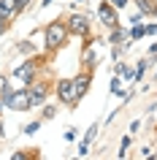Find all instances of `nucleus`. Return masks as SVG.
Listing matches in <instances>:
<instances>
[{
    "instance_id": "1",
    "label": "nucleus",
    "mask_w": 157,
    "mask_h": 160,
    "mask_svg": "<svg viewBox=\"0 0 157 160\" xmlns=\"http://www.w3.org/2000/svg\"><path fill=\"white\" fill-rule=\"evenodd\" d=\"M68 25L65 22H60V19H54V22H49L46 25V30H43V46H46V52H57L65 46L68 41Z\"/></svg>"
},
{
    "instance_id": "2",
    "label": "nucleus",
    "mask_w": 157,
    "mask_h": 160,
    "mask_svg": "<svg viewBox=\"0 0 157 160\" xmlns=\"http://www.w3.org/2000/svg\"><path fill=\"white\" fill-rule=\"evenodd\" d=\"M65 25H68V33L71 35H79V38L90 35V17L87 14H71L65 19Z\"/></svg>"
},
{
    "instance_id": "3",
    "label": "nucleus",
    "mask_w": 157,
    "mask_h": 160,
    "mask_svg": "<svg viewBox=\"0 0 157 160\" xmlns=\"http://www.w3.org/2000/svg\"><path fill=\"white\" fill-rule=\"evenodd\" d=\"M35 76H38V60H25L22 65L14 68V79L22 82V87H27L30 82H35Z\"/></svg>"
},
{
    "instance_id": "4",
    "label": "nucleus",
    "mask_w": 157,
    "mask_h": 160,
    "mask_svg": "<svg viewBox=\"0 0 157 160\" xmlns=\"http://www.w3.org/2000/svg\"><path fill=\"white\" fill-rule=\"evenodd\" d=\"M27 95H30V106H43L46 98H49V84L35 79V82L27 84Z\"/></svg>"
},
{
    "instance_id": "5",
    "label": "nucleus",
    "mask_w": 157,
    "mask_h": 160,
    "mask_svg": "<svg viewBox=\"0 0 157 160\" xmlns=\"http://www.w3.org/2000/svg\"><path fill=\"white\" fill-rule=\"evenodd\" d=\"M6 106L14 111H30L33 106H30V95H27V87H19V90H14L11 92V98L6 101Z\"/></svg>"
},
{
    "instance_id": "6",
    "label": "nucleus",
    "mask_w": 157,
    "mask_h": 160,
    "mask_svg": "<svg viewBox=\"0 0 157 160\" xmlns=\"http://www.w3.org/2000/svg\"><path fill=\"white\" fill-rule=\"evenodd\" d=\"M57 98H60V103H65V106H71V109L79 103L76 95H73V79H60L57 82Z\"/></svg>"
},
{
    "instance_id": "7",
    "label": "nucleus",
    "mask_w": 157,
    "mask_h": 160,
    "mask_svg": "<svg viewBox=\"0 0 157 160\" xmlns=\"http://www.w3.org/2000/svg\"><path fill=\"white\" fill-rule=\"evenodd\" d=\"M98 19L108 27V30L119 25V14H116V8L111 6V3H108V0H103V3L98 6Z\"/></svg>"
},
{
    "instance_id": "8",
    "label": "nucleus",
    "mask_w": 157,
    "mask_h": 160,
    "mask_svg": "<svg viewBox=\"0 0 157 160\" xmlns=\"http://www.w3.org/2000/svg\"><path fill=\"white\" fill-rule=\"evenodd\" d=\"M108 43L111 46H119V43H133L130 41V27H122V25H116L108 30Z\"/></svg>"
},
{
    "instance_id": "9",
    "label": "nucleus",
    "mask_w": 157,
    "mask_h": 160,
    "mask_svg": "<svg viewBox=\"0 0 157 160\" xmlns=\"http://www.w3.org/2000/svg\"><path fill=\"white\" fill-rule=\"evenodd\" d=\"M19 11H22L19 0H0V19L11 22V19H17V14H19Z\"/></svg>"
},
{
    "instance_id": "10",
    "label": "nucleus",
    "mask_w": 157,
    "mask_h": 160,
    "mask_svg": "<svg viewBox=\"0 0 157 160\" xmlns=\"http://www.w3.org/2000/svg\"><path fill=\"white\" fill-rule=\"evenodd\" d=\"M116 76L122 79L125 84H133V82H138V76H135V68L130 62H116Z\"/></svg>"
},
{
    "instance_id": "11",
    "label": "nucleus",
    "mask_w": 157,
    "mask_h": 160,
    "mask_svg": "<svg viewBox=\"0 0 157 160\" xmlns=\"http://www.w3.org/2000/svg\"><path fill=\"white\" fill-rule=\"evenodd\" d=\"M95 136H98V125H92L90 130H87V136L81 138V144H79V155H81V158L90 152V144H92V138H95Z\"/></svg>"
},
{
    "instance_id": "12",
    "label": "nucleus",
    "mask_w": 157,
    "mask_h": 160,
    "mask_svg": "<svg viewBox=\"0 0 157 160\" xmlns=\"http://www.w3.org/2000/svg\"><path fill=\"white\" fill-rule=\"evenodd\" d=\"M135 6H138V11L144 17H155L157 14V3L155 0H135Z\"/></svg>"
},
{
    "instance_id": "13",
    "label": "nucleus",
    "mask_w": 157,
    "mask_h": 160,
    "mask_svg": "<svg viewBox=\"0 0 157 160\" xmlns=\"http://www.w3.org/2000/svg\"><path fill=\"white\" fill-rule=\"evenodd\" d=\"M144 35H146V30H144V25H130V41H141V38H144Z\"/></svg>"
},
{
    "instance_id": "14",
    "label": "nucleus",
    "mask_w": 157,
    "mask_h": 160,
    "mask_svg": "<svg viewBox=\"0 0 157 160\" xmlns=\"http://www.w3.org/2000/svg\"><path fill=\"white\" fill-rule=\"evenodd\" d=\"M130 136H133V133L122 136V149H119V158H127V147H130Z\"/></svg>"
},
{
    "instance_id": "15",
    "label": "nucleus",
    "mask_w": 157,
    "mask_h": 160,
    "mask_svg": "<svg viewBox=\"0 0 157 160\" xmlns=\"http://www.w3.org/2000/svg\"><path fill=\"white\" fill-rule=\"evenodd\" d=\"M146 68H149V60H138V65H135V76L141 79V76L146 73Z\"/></svg>"
},
{
    "instance_id": "16",
    "label": "nucleus",
    "mask_w": 157,
    "mask_h": 160,
    "mask_svg": "<svg viewBox=\"0 0 157 160\" xmlns=\"http://www.w3.org/2000/svg\"><path fill=\"white\" fill-rule=\"evenodd\" d=\"M57 117V109H54V106H46V109H43V119H54Z\"/></svg>"
},
{
    "instance_id": "17",
    "label": "nucleus",
    "mask_w": 157,
    "mask_h": 160,
    "mask_svg": "<svg viewBox=\"0 0 157 160\" xmlns=\"http://www.w3.org/2000/svg\"><path fill=\"white\" fill-rule=\"evenodd\" d=\"M38 128H41V122L35 119V122H30V125H25V133H27V136H33L35 130H38Z\"/></svg>"
},
{
    "instance_id": "18",
    "label": "nucleus",
    "mask_w": 157,
    "mask_h": 160,
    "mask_svg": "<svg viewBox=\"0 0 157 160\" xmlns=\"http://www.w3.org/2000/svg\"><path fill=\"white\" fill-rule=\"evenodd\" d=\"M108 3H111L116 11H122V8H127V3H130V0H108Z\"/></svg>"
},
{
    "instance_id": "19",
    "label": "nucleus",
    "mask_w": 157,
    "mask_h": 160,
    "mask_svg": "<svg viewBox=\"0 0 157 160\" xmlns=\"http://www.w3.org/2000/svg\"><path fill=\"white\" fill-rule=\"evenodd\" d=\"M144 30H146V35H157V22H152V25H144Z\"/></svg>"
},
{
    "instance_id": "20",
    "label": "nucleus",
    "mask_w": 157,
    "mask_h": 160,
    "mask_svg": "<svg viewBox=\"0 0 157 160\" xmlns=\"http://www.w3.org/2000/svg\"><path fill=\"white\" fill-rule=\"evenodd\" d=\"M152 155H155V149H149V147H144V149H141V158H152Z\"/></svg>"
},
{
    "instance_id": "21",
    "label": "nucleus",
    "mask_w": 157,
    "mask_h": 160,
    "mask_svg": "<svg viewBox=\"0 0 157 160\" xmlns=\"http://www.w3.org/2000/svg\"><path fill=\"white\" fill-rule=\"evenodd\" d=\"M149 57L157 60V43H155V46H149Z\"/></svg>"
},
{
    "instance_id": "22",
    "label": "nucleus",
    "mask_w": 157,
    "mask_h": 160,
    "mask_svg": "<svg viewBox=\"0 0 157 160\" xmlns=\"http://www.w3.org/2000/svg\"><path fill=\"white\" fill-rule=\"evenodd\" d=\"M6 30H8V22H6V19H0V35L6 33Z\"/></svg>"
},
{
    "instance_id": "23",
    "label": "nucleus",
    "mask_w": 157,
    "mask_h": 160,
    "mask_svg": "<svg viewBox=\"0 0 157 160\" xmlns=\"http://www.w3.org/2000/svg\"><path fill=\"white\" fill-rule=\"evenodd\" d=\"M3 87H6V76L0 73V92H3Z\"/></svg>"
},
{
    "instance_id": "24",
    "label": "nucleus",
    "mask_w": 157,
    "mask_h": 160,
    "mask_svg": "<svg viewBox=\"0 0 157 160\" xmlns=\"http://www.w3.org/2000/svg\"><path fill=\"white\" fill-rule=\"evenodd\" d=\"M30 3H33V0H19V6H22V8H25V6H30Z\"/></svg>"
},
{
    "instance_id": "25",
    "label": "nucleus",
    "mask_w": 157,
    "mask_h": 160,
    "mask_svg": "<svg viewBox=\"0 0 157 160\" xmlns=\"http://www.w3.org/2000/svg\"><path fill=\"white\" fill-rule=\"evenodd\" d=\"M0 136H3V119H0Z\"/></svg>"
},
{
    "instance_id": "26",
    "label": "nucleus",
    "mask_w": 157,
    "mask_h": 160,
    "mask_svg": "<svg viewBox=\"0 0 157 160\" xmlns=\"http://www.w3.org/2000/svg\"><path fill=\"white\" fill-rule=\"evenodd\" d=\"M152 158H155V160H157V149H155V155H152Z\"/></svg>"
},
{
    "instance_id": "27",
    "label": "nucleus",
    "mask_w": 157,
    "mask_h": 160,
    "mask_svg": "<svg viewBox=\"0 0 157 160\" xmlns=\"http://www.w3.org/2000/svg\"><path fill=\"white\" fill-rule=\"evenodd\" d=\"M79 3H84V0H79Z\"/></svg>"
},
{
    "instance_id": "28",
    "label": "nucleus",
    "mask_w": 157,
    "mask_h": 160,
    "mask_svg": "<svg viewBox=\"0 0 157 160\" xmlns=\"http://www.w3.org/2000/svg\"><path fill=\"white\" fill-rule=\"evenodd\" d=\"M0 138H3V136H0Z\"/></svg>"
}]
</instances>
